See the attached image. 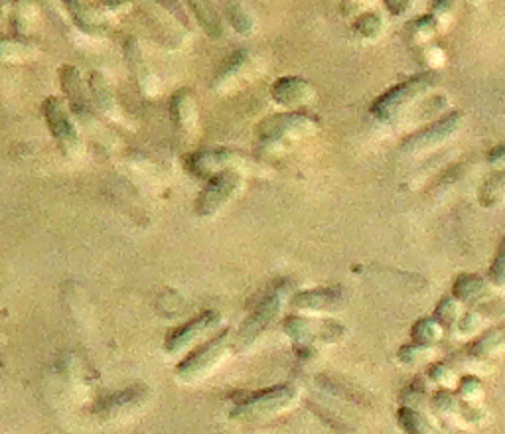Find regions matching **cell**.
<instances>
[{
	"label": "cell",
	"mask_w": 505,
	"mask_h": 434,
	"mask_svg": "<svg viewBox=\"0 0 505 434\" xmlns=\"http://www.w3.org/2000/svg\"><path fill=\"white\" fill-rule=\"evenodd\" d=\"M440 83L438 71H420L410 76L409 79L397 83V86L389 88L385 93L372 103V115L377 121L389 123L397 119L407 107H410L415 101H418L423 95L430 89H435Z\"/></svg>",
	"instance_id": "obj_1"
},
{
	"label": "cell",
	"mask_w": 505,
	"mask_h": 434,
	"mask_svg": "<svg viewBox=\"0 0 505 434\" xmlns=\"http://www.w3.org/2000/svg\"><path fill=\"white\" fill-rule=\"evenodd\" d=\"M318 131V123L308 115L284 111L269 115L257 125V141L262 148H279L292 141H302Z\"/></svg>",
	"instance_id": "obj_2"
},
{
	"label": "cell",
	"mask_w": 505,
	"mask_h": 434,
	"mask_svg": "<svg viewBox=\"0 0 505 434\" xmlns=\"http://www.w3.org/2000/svg\"><path fill=\"white\" fill-rule=\"evenodd\" d=\"M298 389L290 383H282L251 395L243 403H239L231 411V419L237 422H257L269 417H275L279 412L287 411L298 401Z\"/></svg>",
	"instance_id": "obj_3"
},
{
	"label": "cell",
	"mask_w": 505,
	"mask_h": 434,
	"mask_svg": "<svg viewBox=\"0 0 505 434\" xmlns=\"http://www.w3.org/2000/svg\"><path fill=\"white\" fill-rule=\"evenodd\" d=\"M231 342H234L231 330L219 332L212 340L194 349V352L176 367V377L180 379L182 383H197V381L206 379L209 374L216 372L219 364L227 357Z\"/></svg>",
	"instance_id": "obj_4"
},
{
	"label": "cell",
	"mask_w": 505,
	"mask_h": 434,
	"mask_svg": "<svg viewBox=\"0 0 505 434\" xmlns=\"http://www.w3.org/2000/svg\"><path fill=\"white\" fill-rule=\"evenodd\" d=\"M282 310V294L272 292L265 296L247 319L241 322L237 328V332L234 334V342L231 347L235 349L237 354H245L249 349L257 344L259 337L269 330V326L277 320V316Z\"/></svg>",
	"instance_id": "obj_5"
},
{
	"label": "cell",
	"mask_w": 505,
	"mask_h": 434,
	"mask_svg": "<svg viewBox=\"0 0 505 434\" xmlns=\"http://www.w3.org/2000/svg\"><path fill=\"white\" fill-rule=\"evenodd\" d=\"M241 188H243V174L239 171L214 174L196 198V216L202 219L216 217L239 194Z\"/></svg>",
	"instance_id": "obj_6"
},
{
	"label": "cell",
	"mask_w": 505,
	"mask_h": 434,
	"mask_svg": "<svg viewBox=\"0 0 505 434\" xmlns=\"http://www.w3.org/2000/svg\"><path fill=\"white\" fill-rule=\"evenodd\" d=\"M462 123H464V113L450 111L445 116H440V119L423 126V129L409 134L399 148L407 156H418L428 151H435V148L448 143L460 131Z\"/></svg>",
	"instance_id": "obj_7"
},
{
	"label": "cell",
	"mask_w": 505,
	"mask_h": 434,
	"mask_svg": "<svg viewBox=\"0 0 505 434\" xmlns=\"http://www.w3.org/2000/svg\"><path fill=\"white\" fill-rule=\"evenodd\" d=\"M282 332L287 334L290 340L304 344V346H314V344H338L342 342L347 330L345 324L338 320H316V319H307V316H289V319L282 320Z\"/></svg>",
	"instance_id": "obj_8"
},
{
	"label": "cell",
	"mask_w": 505,
	"mask_h": 434,
	"mask_svg": "<svg viewBox=\"0 0 505 434\" xmlns=\"http://www.w3.org/2000/svg\"><path fill=\"white\" fill-rule=\"evenodd\" d=\"M41 107H44L48 129H50L51 136H54L56 144L60 146V151L68 158L79 156L81 154V139L76 129V123H73L71 115H69L68 105L63 103L61 97H48Z\"/></svg>",
	"instance_id": "obj_9"
},
{
	"label": "cell",
	"mask_w": 505,
	"mask_h": 434,
	"mask_svg": "<svg viewBox=\"0 0 505 434\" xmlns=\"http://www.w3.org/2000/svg\"><path fill=\"white\" fill-rule=\"evenodd\" d=\"M221 320H224V316H221L217 310H206L199 316H196V319L178 326L176 330L166 337L164 342L166 354L168 356L182 354L184 349L202 340V337H206L209 332L217 330L221 326Z\"/></svg>",
	"instance_id": "obj_10"
},
{
	"label": "cell",
	"mask_w": 505,
	"mask_h": 434,
	"mask_svg": "<svg viewBox=\"0 0 505 434\" xmlns=\"http://www.w3.org/2000/svg\"><path fill=\"white\" fill-rule=\"evenodd\" d=\"M149 399H151V389L146 385L121 389L117 393L103 397L99 403L95 405L93 415L103 422L117 420L131 415V412H134L136 409H141Z\"/></svg>",
	"instance_id": "obj_11"
},
{
	"label": "cell",
	"mask_w": 505,
	"mask_h": 434,
	"mask_svg": "<svg viewBox=\"0 0 505 434\" xmlns=\"http://www.w3.org/2000/svg\"><path fill=\"white\" fill-rule=\"evenodd\" d=\"M249 164L247 156L229 148H209V151H199L189 156L188 168L189 172L202 178H212L224 171H241Z\"/></svg>",
	"instance_id": "obj_12"
},
{
	"label": "cell",
	"mask_w": 505,
	"mask_h": 434,
	"mask_svg": "<svg viewBox=\"0 0 505 434\" xmlns=\"http://www.w3.org/2000/svg\"><path fill=\"white\" fill-rule=\"evenodd\" d=\"M257 60L259 58H252L245 50H239L234 56L227 58L225 66L219 69V73L214 79L212 88L216 89V93L219 95L234 93L237 88L243 86V83L255 78Z\"/></svg>",
	"instance_id": "obj_13"
},
{
	"label": "cell",
	"mask_w": 505,
	"mask_h": 434,
	"mask_svg": "<svg viewBox=\"0 0 505 434\" xmlns=\"http://www.w3.org/2000/svg\"><path fill=\"white\" fill-rule=\"evenodd\" d=\"M63 6H66L68 14L71 18V23L76 24V28L83 34L103 38L111 34V23L109 18L101 13V8L91 3V0H61Z\"/></svg>",
	"instance_id": "obj_14"
},
{
	"label": "cell",
	"mask_w": 505,
	"mask_h": 434,
	"mask_svg": "<svg viewBox=\"0 0 505 434\" xmlns=\"http://www.w3.org/2000/svg\"><path fill=\"white\" fill-rule=\"evenodd\" d=\"M60 83L61 91L66 95L68 105L73 109L81 121L91 123L93 119V101L91 95L81 79V71L76 66H61L60 68Z\"/></svg>",
	"instance_id": "obj_15"
},
{
	"label": "cell",
	"mask_w": 505,
	"mask_h": 434,
	"mask_svg": "<svg viewBox=\"0 0 505 434\" xmlns=\"http://www.w3.org/2000/svg\"><path fill=\"white\" fill-rule=\"evenodd\" d=\"M316 95V88L308 79L298 76H282L272 81L271 86V99L277 103L279 107H304L308 105Z\"/></svg>",
	"instance_id": "obj_16"
},
{
	"label": "cell",
	"mask_w": 505,
	"mask_h": 434,
	"mask_svg": "<svg viewBox=\"0 0 505 434\" xmlns=\"http://www.w3.org/2000/svg\"><path fill=\"white\" fill-rule=\"evenodd\" d=\"M345 304V292L342 287H316L300 291L290 299V306L300 312H335Z\"/></svg>",
	"instance_id": "obj_17"
},
{
	"label": "cell",
	"mask_w": 505,
	"mask_h": 434,
	"mask_svg": "<svg viewBox=\"0 0 505 434\" xmlns=\"http://www.w3.org/2000/svg\"><path fill=\"white\" fill-rule=\"evenodd\" d=\"M123 54H124V61H126V66H129L134 81L139 83V89L144 95L152 97V95L161 91V83H158V78L154 76L151 63L146 61L136 38H126L124 40Z\"/></svg>",
	"instance_id": "obj_18"
},
{
	"label": "cell",
	"mask_w": 505,
	"mask_h": 434,
	"mask_svg": "<svg viewBox=\"0 0 505 434\" xmlns=\"http://www.w3.org/2000/svg\"><path fill=\"white\" fill-rule=\"evenodd\" d=\"M170 119L182 136H192L197 129L199 109L192 89H178L170 99Z\"/></svg>",
	"instance_id": "obj_19"
},
{
	"label": "cell",
	"mask_w": 505,
	"mask_h": 434,
	"mask_svg": "<svg viewBox=\"0 0 505 434\" xmlns=\"http://www.w3.org/2000/svg\"><path fill=\"white\" fill-rule=\"evenodd\" d=\"M452 296H454L460 304L476 306L491 299L493 287L488 282V279L480 277V274L464 272L456 277L454 284H452Z\"/></svg>",
	"instance_id": "obj_20"
},
{
	"label": "cell",
	"mask_w": 505,
	"mask_h": 434,
	"mask_svg": "<svg viewBox=\"0 0 505 434\" xmlns=\"http://www.w3.org/2000/svg\"><path fill=\"white\" fill-rule=\"evenodd\" d=\"M186 5L189 13H192V16L196 18L199 28L206 32V36H209L212 40L224 38L225 34L224 18H221V13L214 5V0H186Z\"/></svg>",
	"instance_id": "obj_21"
},
{
	"label": "cell",
	"mask_w": 505,
	"mask_h": 434,
	"mask_svg": "<svg viewBox=\"0 0 505 434\" xmlns=\"http://www.w3.org/2000/svg\"><path fill=\"white\" fill-rule=\"evenodd\" d=\"M221 13L225 14L229 26L234 28L239 36H252L255 34V18L249 13V8L241 0H219Z\"/></svg>",
	"instance_id": "obj_22"
},
{
	"label": "cell",
	"mask_w": 505,
	"mask_h": 434,
	"mask_svg": "<svg viewBox=\"0 0 505 434\" xmlns=\"http://www.w3.org/2000/svg\"><path fill=\"white\" fill-rule=\"evenodd\" d=\"M505 347V322L488 328L468 347V356L473 359H488Z\"/></svg>",
	"instance_id": "obj_23"
},
{
	"label": "cell",
	"mask_w": 505,
	"mask_h": 434,
	"mask_svg": "<svg viewBox=\"0 0 505 434\" xmlns=\"http://www.w3.org/2000/svg\"><path fill=\"white\" fill-rule=\"evenodd\" d=\"M89 95L93 105H97V109L101 113L113 116V119L115 116H119V107H117V101H115L113 89L101 71H93L89 76Z\"/></svg>",
	"instance_id": "obj_24"
},
{
	"label": "cell",
	"mask_w": 505,
	"mask_h": 434,
	"mask_svg": "<svg viewBox=\"0 0 505 434\" xmlns=\"http://www.w3.org/2000/svg\"><path fill=\"white\" fill-rule=\"evenodd\" d=\"M478 202L482 208L493 209L505 204V168L496 174H491L478 189Z\"/></svg>",
	"instance_id": "obj_25"
},
{
	"label": "cell",
	"mask_w": 505,
	"mask_h": 434,
	"mask_svg": "<svg viewBox=\"0 0 505 434\" xmlns=\"http://www.w3.org/2000/svg\"><path fill=\"white\" fill-rule=\"evenodd\" d=\"M397 420H399V427H401V430H405V434H438L436 429L430 425V420L415 407L405 405L399 409Z\"/></svg>",
	"instance_id": "obj_26"
},
{
	"label": "cell",
	"mask_w": 505,
	"mask_h": 434,
	"mask_svg": "<svg viewBox=\"0 0 505 434\" xmlns=\"http://www.w3.org/2000/svg\"><path fill=\"white\" fill-rule=\"evenodd\" d=\"M36 56V48L23 40L3 38L0 40V61H26Z\"/></svg>",
	"instance_id": "obj_27"
},
{
	"label": "cell",
	"mask_w": 505,
	"mask_h": 434,
	"mask_svg": "<svg viewBox=\"0 0 505 434\" xmlns=\"http://www.w3.org/2000/svg\"><path fill=\"white\" fill-rule=\"evenodd\" d=\"M354 32L367 42H375L383 34V18L377 13H363L354 20Z\"/></svg>",
	"instance_id": "obj_28"
},
{
	"label": "cell",
	"mask_w": 505,
	"mask_h": 434,
	"mask_svg": "<svg viewBox=\"0 0 505 434\" xmlns=\"http://www.w3.org/2000/svg\"><path fill=\"white\" fill-rule=\"evenodd\" d=\"M410 337H413L415 344L435 347V344H438V340L442 337V328L435 319H423L415 322L413 330H410Z\"/></svg>",
	"instance_id": "obj_29"
},
{
	"label": "cell",
	"mask_w": 505,
	"mask_h": 434,
	"mask_svg": "<svg viewBox=\"0 0 505 434\" xmlns=\"http://www.w3.org/2000/svg\"><path fill=\"white\" fill-rule=\"evenodd\" d=\"M433 319L440 324L442 330H446V328H454L460 320V302L452 294L445 296V299L436 304Z\"/></svg>",
	"instance_id": "obj_30"
},
{
	"label": "cell",
	"mask_w": 505,
	"mask_h": 434,
	"mask_svg": "<svg viewBox=\"0 0 505 434\" xmlns=\"http://www.w3.org/2000/svg\"><path fill=\"white\" fill-rule=\"evenodd\" d=\"M36 0H14V26L20 34H26L36 24Z\"/></svg>",
	"instance_id": "obj_31"
},
{
	"label": "cell",
	"mask_w": 505,
	"mask_h": 434,
	"mask_svg": "<svg viewBox=\"0 0 505 434\" xmlns=\"http://www.w3.org/2000/svg\"><path fill=\"white\" fill-rule=\"evenodd\" d=\"M433 356H435L433 346H423V344H415V342L399 347V352H397L399 362L405 364V365H417V364L425 362V359L433 357Z\"/></svg>",
	"instance_id": "obj_32"
},
{
	"label": "cell",
	"mask_w": 505,
	"mask_h": 434,
	"mask_svg": "<svg viewBox=\"0 0 505 434\" xmlns=\"http://www.w3.org/2000/svg\"><path fill=\"white\" fill-rule=\"evenodd\" d=\"M488 282L491 287H505V237H501L496 257L488 269Z\"/></svg>",
	"instance_id": "obj_33"
},
{
	"label": "cell",
	"mask_w": 505,
	"mask_h": 434,
	"mask_svg": "<svg viewBox=\"0 0 505 434\" xmlns=\"http://www.w3.org/2000/svg\"><path fill=\"white\" fill-rule=\"evenodd\" d=\"M152 3L158 8H162L166 14H170L186 32L192 28V23H189V14L186 13V8L182 6L180 0H152Z\"/></svg>",
	"instance_id": "obj_34"
},
{
	"label": "cell",
	"mask_w": 505,
	"mask_h": 434,
	"mask_svg": "<svg viewBox=\"0 0 505 434\" xmlns=\"http://www.w3.org/2000/svg\"><path fill=\"white\" fill-rule=\"evenodd\" d=\"M438 20L433 14H427V16H420L418 20H415L413 24H410V34H413L415 40L423 42L428 40L430 36L436 34L438 30Z\"/></svg>",
	"instance_id": "obj_35"
},
{
	"label": "cell",
	"mask_w": 505,
	"mask_h": 434,
	"mask_svg": "<svg viewBox=\"0 0 505 434\" xmlns=\"http://www.w3.org/2000/svg\"><path fill=\"white\" fill-rule=\"evenodd\" d=\"M482 389H483V385H482V381L478 377H466L460 383V395H462V399H466V401L478 399L482 395Z\"/></svg>",
	"instance_id": "obj_36"
},
{
	"label": "cell",
	"mask_w": 505,
	"mask_h": 434,
	"mask_svg": "<svg viewBox=\"0 0 505 434\" xmlns=\"http://www.w3.org/2000/svg\"><path fill=\"white\" fill-rule=\"evenodd\" d=\"M452 375H454V369L450 367L448 362H438L428 369V377L433 379L435 383H446V381L452 379Z\"/></svg>",
	"instance_id": "obj_37"
},
{
	"label": "cell",
	"mask_w": 505,
	"mask_h": 434,
	"mask_svg": "<svg viewBox=\"0 0 505 434\" xmlns=\"http://www.w3.org/2000/svg\"><path fill=\"white\" fill-rule=\"evenodd\" d=\"M383 5L389 14L403 16L405 13H409L410 6H413V0H383Z\"/></svg>",
	"instance_id": "obj_38"
},
{
	"label": "cell",
	"mask_w": 505,
	"mask_h": 434,
	"mask_svg": "<svg viewBox=\"0 0 505 434\" xmlns=\"http://www.w3.org/2000/svg\"><path fill=\"white\" fill-rule=\"evenodd\" d=\"M435 403L440 411H454L458 407L454 395H450V391H446V389L438 391L436 397H435Z\"/></svg>",
	"instance_id": "obj_39"
},
{
	"label": "cell",
	"mask_w": 505,
	"mask_h": 434,
	"mask_svg": "<svg viewBox=\"0 0 505 434\" xmlns=\"http://www.w3.org/2000/svg\"><path fill=\"white\" fill-rule=\"evenodd\" d=\"M486 161L490 166H505V143L493 146L491 151L488 152Z\"/></svg>",
	"instance_id": "obj_40"
},
{
	"label": "cell",
	"mask_w": 505,
	"mask_h": 434,
	"mask_svg": "<svg viewBox=\"0 0 505 434\" xmlns=\"http://www.w3.org/2000/svg\"><path fill=\"white\" fill-rule=\"evenodd\" d=\"M450 10H452V3L450 0H436V3L433 5V10H430V14H433L438 23L445 16L450 14Z\"/></svg>",
	"instance_id": "obj_41"
},
{
	"label": "cell",
	"mask_w": 505,
	"mask_h": 434,
	"mask_svg": "<svg viewBox=\"0 0 505 434\" xmlns=\"http://www.w3.org/2000/svg\"><path fill=\"white\" fill-rule=\"evenodd\" d=\"M99 3H101L105 8L115 10V8H121V6H126V5L139 3V0H99Z\"/></svg>",
	"instance_id": "obj_42"
},
{
	"label": "cell",
	"mask_w": 505,
	"mask_h": 434,
	"mask_svg": "<svg viewBox=\"0 0 505 434\" xmlns=\"http://www.w3.org/2000/svg\"><path fill=\"white\" fill-rule=\"evenodd\" d=\"M3 16H5V6L0 5V20H3Z\"/></svg>",
	"instance_id": "obj_43"
},
{
	"label": "cell",
	"mask_w": 505,
	"mask_h": 434,
	"mask_svg": "<svg viewBox=\"0 0 505 434\" xmlns=\"http://www.w3.org/2000/svg\"><path fill=\"white\" fill-rule=\"evenodd\" d=\"M454 434H464V432H454Z\"/></svg>",
	"instance_id": "obj_44"
}]
</instances>
